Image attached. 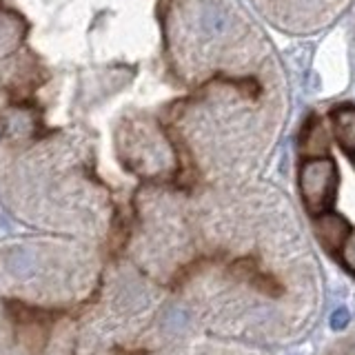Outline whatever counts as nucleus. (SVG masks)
Returning a JSON list of instances; mask_svg holds the SVG:
<instances>
[{
    "instance_id": "1",
    "label": "nucleus",
    "mask_w": 355,
    "mask_h": 355,
    "mask_svg": "<svg viewBox=\"0 0 355 355\" xmlns=\"http://www.w3.org/2000/svg\"><path fill=\"white\" fill-rule=\"evenodd\" d=\"M300 189H302V200L311 214L329 211L338 191V169L331 155L313 153V158L302 164Z\"/></svg>"
},
{
    "instance_id": "2",
    "label": "nucleus",
    "mask_w": 355,
    "mask_h": 355,
    "mask_svg": "<svg viewBox=\"0 0 355 355\" xmlns=\"http://www.w3.org/2000/svg\"><path fill=\"white\" fill-rule=\"evenodd\" d=\"M315 233H318L320 242L324 244L329 251H338V249L344 247V244H347L351 229H349L347 220H344L342 216H336V214H329V211H324V214H320V218L315 222Z\"/></svg>"
},
{
    "instance_id": "3",
    "label": "nucleus",
    "mask_w": 355,
    "mask_h": 355,
    "mask_svg": "<svg viewBox=\"0 0 355 355\" xmlns=\"http://www.w3.org/2000/svg\"><path fill=\"white\" fill-rule=\"evenodd\" d=\"M349 322H351V313L344 306H340L338 311H333V315H331V327L336 329V331H342V329H347L349 327Z\"/></svg>"
},
{
    "instance_id": "4",
    "label": "nucleus",
    "mask_w": 355,
    "mask_h": 355,
    "mask_svg": "<svg viewBox=\"0 0 355 355\" xmlns=\"http://www.w3.org/2000/svg\"><path fill=\"white\" fill-rule=\"evenodd\" d=\"M344 251H342V258H344V262H347V266L351 271H355V238L353 240H349L347 244L342 247Z\"/></svg>"
}]
</instances>
